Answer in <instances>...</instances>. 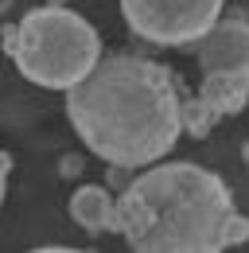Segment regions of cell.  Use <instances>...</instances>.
I'll return each instance as SVG.
<instances>
[{"mask_svg": "<svg viewBox=\"0 0 249 253\" xmlns=\"http://www.w3.org/2000/svg\"><path fill=\"white\" fill-rule=\"evenodd\" d=\"M179 86L164 63L109 55L66 90V117L82 144L109 168H148L164 160L179 132Z\"/></svg>", "mask_w": 249, "mask_h": 253, "instance_id": "cell-1", "label": "cell"}, {"mask_svg": "<svg viewBox=\"0 0 249 253\" xmlns=\"http://www.w3.org/2000/svg\"><path fill=\"white\" fill-rule=\"evenodd\" d=\"M113 234L136 253H218L246 242L249 226L214 171L199 164H148L113 199Z\"/></svg>", "mask_w": 249, "mask_h": 253, "instance_id": "cell-2", "label": "cell"}, {"mask_svg": "<svg viewBox=\"0 0 249 253\" xmlns=\"http://www.w3.org/2000/svg\"><path fill=\"white\" fill-rule=\"evenodd\" d=\"M4 51L16 70L43 90H70L101 59V35L74 8H31L16 28H4Z\"/></svg>", "mask_w": 249, "mask_h": 253, "instance_id": "cell-3", "label": "cell"}, {"mask_svg": "<svg viewBox=\"0 0 249 253\" xmlns=\"http://www.w3.org/2000/svg\"><path fill=\"white\" fill-rule=\"evenodd\" d=\"M226 0H121L124 24L160 47H187L222 16Z\"/></svg>", "mask_w": 249, "mask_h": 253, "instance_id": "cell-4", "label": "cell"}, {"mask_svg": "<svg viewBox=\"0 0 249 253\" xmlns=\"http://www.w3.org/2000/svg\"><path fill=\"white\" fill-rule=\"evenodd\" d=\"M195 51H199V66L203 74H234V70H249V28L246 16L234 12V16H218L207 32L195 39Z\"/></svg>", "mask_w": 249, "mask_h": 253, "instance_id": "cell-5", "label": "cell"}, {"mask_svg": "<svg viewBox=\"0 0 249 253\" xmlns=\"http://www.w3.org/2000/svg\"><path fill=\"white\" fill-rule=\"evenodd\" d=\"M195 101L210 113V117H230L242 113L249 101V70H234V74H203V90Z\"/></svg>", "mask_w": 249, "mask_h": 253, "instance_id": "cell-6", "label": "cell"}, {"mask_svg": "<svg viewBox=\"0 0 249 253\" xmlns=\"http://www.w3.org/2000/svg\"><path fill=\"white\" fill-rule=\"evenodd\" d=\"M70 214L86 234H113V195L86 183L70 195Z\"/></svg>", "mask_w": 249, "mask_h": 253, "instance_id": "cell-7", "label": "cell"}, {"mask_svg": "<svg viewBox=\"0 0 249 253\" xmlns=\"http://www.w3.org/2000/svg\"><path fill=\"white\" fill-rule=\"evenodd\" d=\"M8 171H12V160H8V152H0V203H4V187H8Z\"/></svg>", "mask_w": 249, "mask_h": 253, "instance_id": "cell-8", "label": "cell"}, {"mask_svg": "<svg viewBox=\"0 0 249 253\" xmlns=\"http://www.w3.org/2000/svg\"><path fill=\"white\" fill-rule=\"evenodd\" d=\"M12 8V0H0V20H4V12Z\"/></svg>", "mask_w": 249, "mask_h": 253, "instance_id": "cell-9", "label": "cell"}]
</instances>
